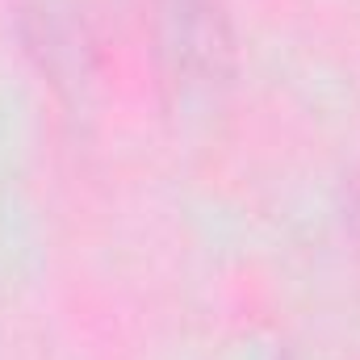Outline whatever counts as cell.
I'll return each instance as SVG.
<instances>
[{
	"instance_id": "6da1fadb",
	"label": "cell",
	"mask_w": 360,
	"mask_h": 360,
	"mask_svg": "<svg viewBox=\"0 0 360 360\" xmlns=\"http://www.w3.org/2000/svg\"><path fill=\"white\" fill-rule=\"evenodd\" d=\"M160 55L168 76L188 96L226 89L239 68L235 25L222 0H164L160 4Z\"/></svg>"
},
{
	"instance_id": "7a4b0ae2",
	"label": "cell",
	"mask_w": 360,
	"mask_h": 360,
	"mask_svg": "<svg viewBox=\"0 0 360 360\" xmlns=\"http://www.w3.org/2000/svg\"><path fill=\"white\" fill-rule=\"evenodd\" d=\"M21 38L34 63L51 76V84H80L92 68V42L84 21L55 0H38L21 13Z\"/></svg>"
}]
</instances>
